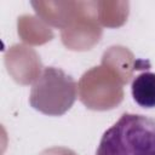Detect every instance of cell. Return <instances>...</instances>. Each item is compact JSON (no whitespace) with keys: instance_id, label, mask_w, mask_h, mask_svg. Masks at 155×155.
Listing matches in <instances>:
<instances>
[{"instance_id":"obj_1","label":"cell","mask_w":155,"mask_h":155,"mask_svg":"<svg viewBox=\"0 0 155 155\" xmlns=\"http://www.w3.org/2000/svg\"><path fill=\"white\" fill-rule=\"evenodd\" d=\"M96 155H155V119L122 114L103 133Z\"/></svg>"},{"instance_id":"obj_2","label":"cell","mask_w":155,"mask_h":155,"mask_svg":"<svg viewBox=\"0 0 155 155\" xmlns=\"http://www.w3.org/2000/svg\"><path fill=\"white\" fill-rule=\"evenodd\" d=\"M75 96V81L61 69L50 67L33 86L30 103L45 114L59 115L70 108Z\"/></svg>"},{"instance_id":"obj_3","label":"cell","mask_w":155,"mask_h":155,"mask_svg":"<svg viewBox=\"0 0 155 155\" xmlns=\"http://www.w3.org/2000/svg\"><path fill=\"white\" fill-rule=\"evenodd\" d=\"M133 101L142 108H155V73L145 71L137 75L131 84Z\"/></svg>"}]
</instances>
